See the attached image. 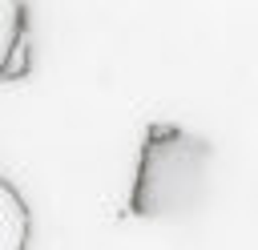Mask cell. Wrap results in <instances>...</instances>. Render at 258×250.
Segmentation results:
<instances>
[{
	"instance_id": "cell-1",
	"label": "cell",
	"mask_w": 258,
	"mask_h": 250,
	"mask_svg": "<svg viewBox=\"0 0 258 250\" xmlns=\"http://www.w3.org/2000/svg\"><path fill=\"white\" fill-rule=\"evenodd\" d=\"M210 173H214L210 137L173 121H149L125 214L149 218V222L185 218L202 210L210 194Z\"/></svg>"
},
{
	"instance_id": "cell-2",
	"label": "cell",
	"mask_w": 258,
	"mask_h": 250,
	"mask_svg": "<svg viewBox=\"0 0 258 250\" xmlns=\"http://www.w3.org/2000/svg\"><path fill=\"white\" fill-rule=\"evenodd\" d=\"M32 242V210L24 194L0 173V250H28Z\"/></svg>"
},
{
	"instance_id": "cell-3",
	"label": "cell",
	"mask_w": 258,
	"mask_h": 250,
	"mask_svg": "<svg viewBox=\"0 0 258 250\" xmlns=\"http://www.w3.org/2000/svg\"><path fill=\"white\" fill-rule=\"evenodd\" d=\"M12 40L0 56V81H24L32 73V40H28V4H16L12 8Z\"/></svg>"
}]
</instances>
